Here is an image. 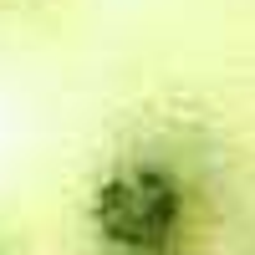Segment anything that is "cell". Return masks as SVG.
Returning a JSON list of instances; mask_svg holds the SVG:
<instances>
[{
  "instance_id": "6da1fadb",
  "label": "cell",
  "mask_w": 255,
  "mask_h": 255,
  "mask_svg": "<svg viewBox=\"0 0 255 255\" xmlns=\"http://www.w3.org/2000/svg\"><path fill=\"white\" fill-rule=\"evenodd\" d=\"M87 220H92L97 235L108 245H118V250H133V255L163 250L168 240L179 235L184 189L158 163H128V168L108 174L92 189Z\"/></svg>"
}]
</instances>
